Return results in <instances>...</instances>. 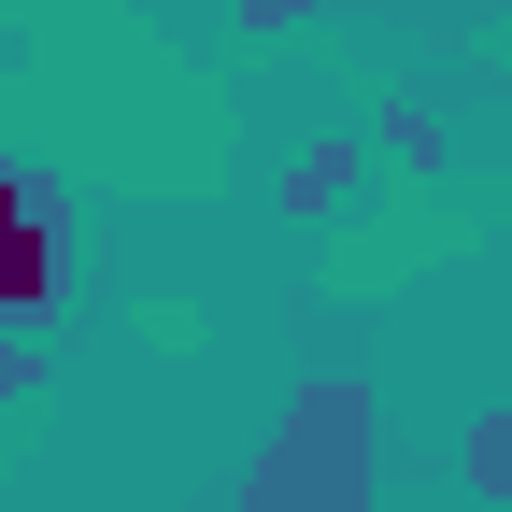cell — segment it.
Instances as JSON below:
<instances>
[{
    "mask_svg": "<svg viewBox=\"0 0 512 512\" xmlns=\"http://www.w3.org/2000/svg\"><path fill=\"white\" fill-rule=\"evenodd\" d=\"M342 185H356V143H313V157L285 171V214H328V200H342Z\"/></svg>",
    "mask_w": 512,
    "mask_h": 512,
    "instance_id": "cell-3",
    "label": "cell"
},
{
    "mask_svg": "<svg viewBox=\"0 0 512 512\" xmlns=\"http://www.w3.org/2000/svg\"><path fill=\"white\" fill-rule=\"evenodd\" d=\"M228 15H242V29H299L313 0H228Z\"/></svg>",
    "mask_w": 512,
    "mask_h": 512,
    "instance_id": "cell-5",
    "label": "cell"
},
{
    "mask_svg": "<svg viewBox=\"0 0 512 512\" xmlns=\"http://www.w3.org/2000/svg\"><path fill=\"white\" fill-rule=\"evenodd\" d=\"M456 484H470V498H512V413H484V427L456 441Z\"/></svg>",
    "mask_w": 512,
    "mask_h": 512,
    "instance_id": "cell-2",
    "label": "cell"
},
{
    "mask_svg": "<svg viewBox=\"0 0 512 512\" xmlns=\"http://www.w3.org/2000/svg\"><path fill=\"white\" fill-rule=\"evenodd\" d=\"M384 427H370V384L356 370H313L299 399L271 413V441L242 456V484H228V512H370L384 484Z\"/></svg>",
    "mask_w": 512,
    "mask_h": 512,
    "instance_id": "cell-1",
    "label": "cell"
},
{
    "mask_svg": "<svg viewBox=\"0 0 512 512\" xmlns=\"http://www.w3.org/2000/svg\"><path fill=\"white\" fill-rule=\"evenodd\" d=\"M29 200H57V185H43V171H29V157H15V143H0V228H15V214H29Z\"/></svg>",
    "mask_w": 512,
    "mask_h": 512,
    "instance_id": "cell-4",
    "label": "cell"
}]
</instances>
